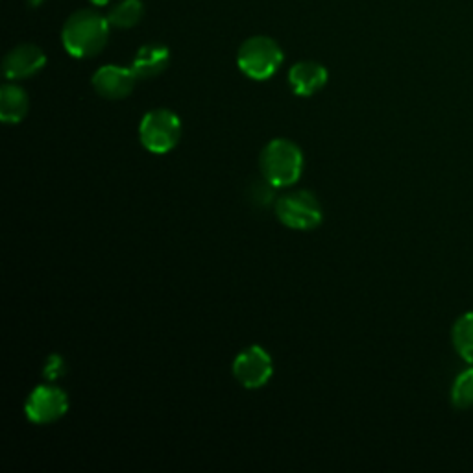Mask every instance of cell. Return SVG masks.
<instances>
[{
    "instance_id": "cell-1",
    "label": "cell",
    "mask_w": 473,
    "mask_h": 473,
    "mask_svg": "<svg viewBox=\"0 0 473 473\" xmlns=\"http://www.w3.org/2000/svg\"><path fill=\"white\" fill-rule=\"evenodd\" d=\"M109 30L108 17L93 10H80L63 25L61 41L71 56L93 57L108 45Z\"/></svg>"
},
{
    "instance_id": "cell-2",
    "label": "cell",
    "mask_w": 473,
    "mask_h": 473,
    "mask_svg": "<svg viewBox=\"0 0 473 473\" xmlns=\"http://www.w3.org/2000/svg\"><path fill=\"white\" fill-rule=\"evenodd\" d=\"M262 178L272 187H291L303 172V152L289 139L270 141L261 152Z\"/></svg>"
},
{
    "instance_id": "cell-3",
    "label": "cell",
    "mask_w": 473,
    "mask_h": 473,
    "mask_svg": "<svg viewBox=\"0 0 473 473\" xmlns=\"http://www.w3.org/2000/svg\"><path fill=\"white\" fill-rule=\"evenodd\" d=\"M239 69L252 80H268L276 75L283 63V50L280 45L264 36L246 39L237 54Z\"/></svg>"
},
{
    "instance_id": "cell-4",
    "label": "cell",
    "mask_w": 473,
    "mask_h": 473,
    "mask_svg": "<svg viewBox=\"0 0 473 473\" xmlns=\"http://www.w3.org/2000/svg\"><path fill=\"white\" fill-rule=\"evenodd\" d=\"M141 145L152 154L172 152L181 139V120L170 109L149 111L139 126Z\"/></svg>"
},
{
    "instance_id": "cell-5",
    "label": "cell",
    "mask_w": 473,
    "mask_h": 473,
    "mask_svg": "<svg viewBox=\"0 0 473 473\" xmlns=\"http://www.w3.org/2000/svg\"><path fill=\"white\" fill-rule=\"evenodd\" d=\"M276 215L283 226L298 231H311L324 221L320 201L309 190L283 194L276 204Z\"/></svg>"
},
{
    "instance_id": "cell-6",
    "label": "cell",
    "mask_w": 473,
    "mask_h": 473,
    "mask_svg": "<svg viewBox=\"0 0 473 473\" xmlns=\"http://www.w3.org/2000/svg\"><path fill=\"white\" fill-rule=\"evenodd\" d=\"M69 411V397L59 388L52 385H41L32 390L26 399L25 415L32 424L48 426L61 420Z\"/></svg>"
},
{
    "instance_id": "cell-7",
    "label": "cell",
    "mask_w": 473,
    "mask_h": 473,
    "mask_svg": "<svg viewBox=\"0 0 473 473\" xmlns=\"http://www.w3.org/2000/svg\"><path fill=\"white\" fill-rule=\"evenodd\" d=\"M233 375L244 388L250 390L262 388L274 375L272 357H270V354L264 348L257 344L248 346L235 357Z\"/></svg>"
},
{
    "instance_id": "cell-8",
    "label": "cell",
    "mask_w": 473,
    "mask_h": 473,
    "mask_svg": "<svg viewBox=\"0 0 473 473\" xmlns=\"http://www.w3.org/2000/svg\"><path fill=\"white\" fill-rule=\"evenodd\" d=\"M138 82V77L126 67H117V65H106L93 75V87L95 91L108 98V100H120L126 98Z\"/></svg>"
},
{
    "instance_id": "cell-9",
    "label": "cell",
    "mask_w": 473,
    "mask_h": 473,
    "mask_svg": "<svg viewBox=\"0 0 473 473\" xmlns=\"http://www.w3.org/2000/svg\"><path fill=\"white\" fill-rule=\"evenodd\" d=\"M46 65V56L37 45H19L5 57L3 69L10 80H25L37 75Z\"/></svg>"
},
{
    "instance_id": "cell-10",
    "label": "cell",
    "mask_w": 473,
    "mask_h": 473,
    "mask_svg": "<svg viewBox=\"0 0 473 473\" xmlns=\"http://www.w3.org/2000/svg\"><path fill=\"white\" fill-rule=\"evenodd\" d=\"M289 84L294 95L311 97L327 84V69L316 61H300L289 71Z\"/></svg>"
},
{
    "instance_id": "cell-11",
    "label": "cell",
    "mask_w": 473,
    "mask_h": 473,
    "mask_svg": "<svg viewBox=\"0 0 473 473\" xmlns=\"http://www.w3.org/2000/svg\"><path fill=\"white\" fill-rule=\"evenodd\" d=\"M170 63V52L165 45L150 43L139 48L131 61V71L138 77V80H150L167 71Z\"/></svg>"
},
{
    "instance_id": "cell-12",
    "label": "cell",
    "mask_w": 473,
    "mask_h": 473,
    "mask_svg": "<svg viewBox=\"0 0 473 473\" xmlns=\"http://www.w3.org/2000/svg\"><path fill=\"white\" fill-rule=\"evenodd\" d=\"M30 109L28 95L23 87L6 84L0 89V118L6 124H19Z\"/></svg>"
},
{
    "instance_id": "cell-13",
    "label": "cell",
    "mask_w": 473,
    "mask_h": 473,
    "mask_svg": "<svg viewBox=\"0 0 473 473\" xmlns=\"http://www.w3.org/2000/svg\"><path fill=\"white\" fill-rule=\"evenodd\" d=\"M143 14H145V8H143L141 0H122V3L115 5L109 10L108 21L115 28H131L141 21Z\"/></svg>"
},
{
    "instance_id": "cell-14",
    "label": "cell",
    "mask_w": 473,
    "mask_h": 473,
    "mask_svg": "<svg viewBox=\"0 0 473 473\" xmlns=\"http://www.w3.org/2000/svg\"><path fill=\"white\" fill-rule=\"evenodd\" d=\"M453 344L460 357L473 365V313H466L455 322Z\"/></svg>"
},
{
    "instance_id": "cell-15",
    "label": "cell",
    "mask_w": 473,
    "mask_h": 473,
    "mask_svg": "<svg viewBox=\"0 0 473 473\" xmlns=\"http://www.w3.org/2000/svg\"><path fill=\"white\" fill-rule=\"evenodd\" d=\"M451 401L457 409L473 407V368L464 370L453 383Z\"/></svg>"
},
{
    "instance_id": "cell-16",
    "label": "cell",
    "mask_w": 473,
    "mask_h": 473,
    "mask_svg": "<svg viewBox=\"0 0 473 473\" xmlns=\"http://www.w3.org/2000/svg\"><path fill=\"white\" fill-rule=\"evenodd\" d=\"M93 5H97V6H104V5H108V3H111V0H91Z\"/></svg>"
},
{
    "instance_id": "cell-17",
    "label": "cell",
    "mask_w": 473,
    "mask_h": 473,
    "mask_svg": "<svg viewBox=\"0 0 473 473\" xmlns=\"http://www.w3.org/2000/svg\"><path fill=\"white\" fill-rule=\"evenodd\" d=\"M30 3H32V5H39V0H30Z\"/></svg>"
}]
</instances>
